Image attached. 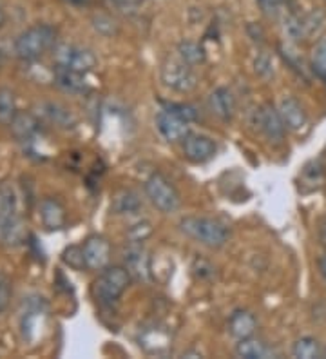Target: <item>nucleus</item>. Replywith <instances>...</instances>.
Listing matches in <instances>:
<instances>
[{
  "mask_svg": "<svg viewBox=\"0 0 326 359\" xmlns=\"http://www.w3.org/2000/svg\"><path fill=\"white\" fill-rule=\"evenodd\" d=\"M125 267L130 272V276L140 281H147L151 274L149 267V256L142 247L133 245L125 250Z\"/></svg>",
  "mask_w": 326,
  "mask_h": 359,
  "instance_id": "2eb2a0df",
  "label": "nucleus"
},
{
  "mask_svg": "<svg viewBox=\"0 0 326 359\" xmlns=\"http://www.w3.org/2000/svg\"><path fill=\"white\" fill-rule=\"evenodd\" d=\"M11 299V281L6 274L0 272V312H4Z\"/></svg>",
  "mask_w": 326,
  "mask_h": 359,
  "instance_id": "473e14b6",
  "label": "nucleus"
},
{
  "mask_svg": "<svg viewBox=\"0 0 326 359\" xmlns=\"http://www.w3.org/2000/svg\"><path fill=\"white\" fill-rule=\"evenodd\" d=\"M325 231H326V227H325ZM325 243H326V240H325Z\"/></svg>",
  "mask_w": 326,
  "mask_h": 359,
  "instance_id": "a19ab883",
  "label": "nucleus"
},
{
  "mask_svg": "<svg viewBox=\"0 0 326 359\" xmlns=\"http://www.w3.org/2000/svg\"><path fill=\"white\" fill-rule=\"evenodd\" d=\"M93 26L102 35H113V33H116L114 20L111 17H107V15H95L93 17Z\"/></svg>",
  "mask_w": 326,
  "mask_h": 359,
  "instance_id": "2f4dec72",
  "label": "nucleus"
},
{
  "mask_svg": "<svg viewBox=\"0 0 326 359\" xmlns=\"http://www.w3.org/2000/svg\"><path fill=\"white\" fill-rule=\"evenodd\" d=\"M11 131H13L18 140H31L35 136V133L39 131V122L29 113H17L15 120L11 122Z\"/></svg>",
  "mask_w": 326,
  "mask_h": 359,
  "instance_id": "aec40b11",
  "label": "nucleus"
},
{
  "mask_svg": "<svg viewBox=\"0 0 326 359\" xmlns=\"http://www.w3.org/2000/svg\"><path fill=\"white\" fill-rule=\"evenodd\" d=\"M130 232H136V236H130V238H133V241H135V243H138V241H144L145 238L151 234L152 227L149 222H140L138 225H135V227L130 229Z\"/></svg>",
  "mask_w": 326,
  "mask_h": 359,
  "instance_id": "f704fd0d",
  "label": "nucleus"
},
{
  "mask_svg": "<svg viewBox=\"0 0 326 359\" xmlns=\"http://www.w3.org/2000/svg\"><path fill=\"white\" fill-rule=\"evenodd\" d=\"M18 219L17 194L8 182L0 184V232Z\"/></svg>",
  "mask_w": 326,
  "mask_h": 359,
  "instance_id": "4468645a",
  "label": "nucleus"
},
{
  "mask_svg": "<svg viewBox=\"0 0 326 359\" xmlns=\"http://www.w3.org/2000/svg\"><path fill=\"white\" fill-rule=\"evenodd\" d=\"M257 329V321L254 314L248 311H236L229 320V330H231L232 337H236L238 341L252 337Z\"/></svg>",
  "mask_w": 326,
  "mask_h": 359,
  "instance_id": "f3484780",
  "label": "nucleus"
},
{
  "mask_svg": "<svg viewBox=\"0 0 326 359\" xmlns=\"http://www.w3.org/2000/svg\"><path fill=\"white\" fill-rule=\"evenodd\" d=\"M4 24H6V13H4V9L0 8V29L4 27Z\"/></svg>",
  "mask_w": 326,
  "mask_h": 359,
  "instance_id": "58836bf2",
  "label": "nucleus"
},
{
  "mask_svg": "<svg viewBox=\"0 0 326 359\" xmlns=\"http://www.w3.org/2000/svg\"><path fill=\"white\" fill-rule=\"evenodd\" d=\"M178 57L187 62L189 66H200L205 62V49L198 42L183 40L178 46Z\"/></svg>",
  "mask_w": 326,
  "mask_h": 359,
  "instance_id": "b1692460",
  "label": "nucleus"
},
{
  "mask_svg": "<svg viewBox=\"0 0 326 359\" xmlns=\"http://www.w3.org/2000/svg\"><path fill=\"white\" fill-rule=\"evenodd\" d=\"M140 207H142V202H140L138 194L129 189H122L120 193L114 194L113 212L116 215H133V212H138Z\"/></svg>",
  "mask_w": 326,
  "mask_h": 359,
  "instance_id": "412c9836",
  "label": "nucleus"
},
{
  "mask_svg": "<svg viewBox=\"0 0 326 359\" xmlns=\"http://www.w3.org/2000/svg\"><path fill=\"white\" fill-rule=\"evenodd\" d=\"M254 118H256V126L259 128V131L265 133V136L270 142L281 144L283 138H285L287 126L283 122L279 109H276L272 104H263L256 109Z\"/></svg>",
  "mask_w": 326,
  "mask_h": 359,
  "instance_id": "0eeeda50",
  "label": "nucleus"
},
{
  "mask_svg": "<svg viewBox=\"0 0 326 359\" xmlns=\"http://www.w3.org/2000/svg\"><path fill=\"white\" fill-rule=\"evenodd\" d=\"M209 104L214 114L219 116L222 120H225V122L232 120V116H234L236 98L232 97V93L226 88L214 89L212 95L209 97Z\"/></svg>",
  "mask_w": 326,
  "mask_h": 359,
  "instance_id": "dca6fc26",
  "label": "nucleus"
},
{
  "mask_svg": "<svg viewBox=\"0 0 326 359\" xmlns=\"http://www.w3.org/2000/svg\"><path fill=\"white\" fill-rule=\"evenodd\" d=\"M53 58H55L57 66L79 71V73H83V75L96 67L95 53L74 44L57 46L55 53H53Z\"/></svg>",
  "mask_w": 326,
  "mask_h": 359,
  "instance_id": "423d86ee",
  "label": "nucleus"
},
{
  "mask_svg": "<svg viewBox=\"0 0 326 359\" xmlns=\"http://www.w3.org/2000/svg\"><path fill=\"white\" fill-rule=\"evenodd\" d=\"M40 109H42L43 116L51 123H55L57 128L73 129L76 126V116L65 105L57 104V102H48V104H42Z\"/></svg>",
  "mask_w": 326,
  "mask_h": 359,
  "instance_id": "a211bd4d",
  "label": "nucleus"
},
{
  "mask_svg": "<svg viewBox=\"0 0 326 359\" xmlns=\"http://www.w3.org/2000/svg\"><path fill=\"white\" fill-rule=\"evenodd\" d=\"M217 153L216 142L205 135H191L183 140V154L187 160L194 163H207L210 162Z\"/></svg>",
  "mask_w": 326,
  "mask_h": 359,
  "instance_id": "9d476101",
  "label": "nucleus"
},
{
  "mask_svg": "<svg viewBox=\"0 0 326 359\" xmlns=\"http://www.w3.org/2000/svg\"><path fill=\"white\" fill-rule=\"evenodd\" d=\"M312 66L313 71H315L322 80H326V39L319 40L318 46L313 48Z\"/></svg>",
  "mask_w": 326,
  "mask_h": 359,
  "instance_id": "cd10ccee",
  "label": "nucleus"
},
{
  "mask_svg": "<svg viewBox=\"0 0 326 359\" xmlns=\"http://www.w3.org/2000/svg\"><path fill=\"white\" fill-rule=\"evenodd\" d=\"M304 39H318L326 29V13L322 9H312L303 17Z\"/></svg>",
  "mask_w": 326,
  "mask_h": 359,
  "instance_id": "4be33fe9",
  "label": "nucleus"
},
{
  "mask_svg": "<svg viewBox=\"0 0 326 359\" xmlns=\"http://www.w3.org/2000/svg\"><path fill=\"white\" fill-rule=\"evenodd\" d=\"M236 354L243 359H265L269 355H272V351L259 339H254V337H247V339H241L236 346Z\"/></svg>",
  "mask_w": 326,
  "mask_h": 359,
  "instance_id": "6ab92c4d",
  "label": "nucleus"
},
{
  "mask_svg": "<svg viewBox=\"0 0 326 359\" xmlns=\"http://www.w3.org/2000/svg\"><path fill=\"white\" fill-rule=\"evenodd\" d=\"M40 219H42L43 227L48 231L64 229L65 222H67L65 207L55 198H43L40 202Z\"/></svg>",
  "mask_w": 326,
  "mask_h": 359,
  "instance_id": "f8f14e48",
  "label": "nucleus"
},
{
  "mask_svg": "<svg viewBox=\"0 0 326 359\" xmlns=\"http://www.w3.org/2000/svg\"><path fill=\"white\" fill-rule=\"evenodd\" d=\"M279 114H281V118L285 122V126H287V129H290L294 133L303 131L306 128V123H308V116H306L304 107L296 98L292 97L283 98L281 104H279Z\"/></svg>",
  "mask_w": 326,
  "mask_h": 359,
  "instance_id": "9b49d317",
  "label": "nucleus"
},
{
  "mask_svg": "<svg viewBox=\"0 0 326 359\" xmlns=\"http://www.w3.org/2000/svg\"><path fill=\"white\" fill-rule=\"evenodd\" d=\"M62 262H64L67 267L74 269V271H83V269L87 267L86 258H83V247H79V245L65 247L64 252H62Z\"/></svg>",
  "mask_w": 326,
  "mask_h": 359,
  "instance_id": "bb28decb",
  "label": "nucleus"
},
{
  "mask_svg": "<svg viewBox=\"0 0 326 359\" xmlns=\"http://www.w3.org/2000/svg\"><path fill=\"white\" fill-rule=\"evenodd\" d=\"M322 358H326V351H322Z\"/></svg>",
  "mask_w": 326,
  "mask_h": 359,
  "instance_id": "ea45409f",
  "label": "nucleus"
},
{
  "mask_svg": "<svg viewBox=\"0 0 326 359\" xmlns=\"http://www.w3.org/2000/svg\"><path fill=\"white\" fill-rule=\"evenodd\" d=\"M279 51H281L283 58H285V60H287L288 64H290L292 69L299 71L301 75H304V62H303V58H301L299 53L294 51V49H292L290 46H285V44L279 46Z\"/></svg>",
  "mask_w": 326,
  "mask_h": 359,
  "instance_id": "c756f323",
  "label": "nucleus"
},
{
  "mask_svg": "<svg viewBox=\"0 0 326 359\" xmlns=\"http://www.w3.org/2000/svg\"><path fill=\"white\" fill-rule=\"evenodd\" d=\"M57 42V29L49 24H36L18 35L15 40V53L20 60H36L48 53Z\"/></svg>",
  "mask_w": 326,
  "mask_h": 359,
  "instance_id": "f257e3e1",
  "label": "nucleus"
},
{
  "mask_svg": "<svg viewBox=\"0 0 326 359\" xmlns=\"http://www.w3.org/2000/svg\"><path fill=\"white\" fill-rule=\"evenodd\" d=\"M319 271H321V276L325 278L326 281V255L319 258Z\"/></svg>",
  "mask_w": 326,
  "mask_h": 359,
  "instance_id": "e433bc0d",
  "label": "nucleus"
},
{
  "mask_svg": "<svg viewBox=\"0 0 326 359\" xmlns=\"http://www.w3.org/2000/svg\"><path fill=\"white\" fill-rule=\"evenodd\" d=\"M130 272L127 267H105L100 278L95 281V294L102 303L113 305L127 290L130 283Z\"/></svg>",
  "mask_w": 326,
  "mask_h": 359,
  "instance_id": "7ed1b4c3",
  "label": "nucleus"
},
{
  "mask_svg": "<svg viewBox=\"0 0 326 359\" xmlns=\"http://www.w3.org/2000/svg\"><path fill=\"white\" fill-rule=\"evenodd\" d=\"M161 82L176 93H191L198 86V76L192 66L179 57H169L161 64Z\"/></svg>",
  "mask_w": 326,
  "mask_h": 359,
  "instance_id": "39448f33",
  "label": "nucleus"
},
{
  "mask_svg": "<svg viewBox=\"0 0 326 359\" xmlns=\"http://www.w3.org/2000/svg\"><path fill=\"white\" fill-rule=\"evenodd\" d=\"M17 116V102L15 95L9 89L0 88V123L11 126V122Z\"/></svg>",
  "mask_w": 326,
  "mask_h": 359,
  "instance_id": "393cba45",
  "label": "nucleus"
},
{
  "mask_svg": "<svg viewBox=\"0 0 326 359\" xmlns=\"http://www.w3.org/2000/svg\"><path fill=\"white\" fill-rule=\"evenodd\" d=\"M179 229L189 238L212 249L223 247L229 241V229L222 222L205 216H187L179 222Z\"/></svg>",
  "mask_w": 326,
  "mask_h": 359,
  "instance_id": "f03ea898",
  "label": "nucleus"
},
{
  "mask_svg": "<svg viewBox=\"0 0 326 359\" xmlns=\"http://www.w3.org/2000/svg\"><path fill=\"white\" fill-rule=\"evenodd\" d=\"M283 29H285V35L290 40H294V42L304 39L303 17H299L296 13L285 15V18H283Z\"/></svg>",
  "mask_w": 326,
  "mask_h": 359,
  "instance_id": "a878e982",
  "label": "nucleus"
},
{
  "mask_svg": "<svg viewBox=\"0 0 326 359\" xmlns=\"http://www.w3.org/2000/svg\"><path fill=\"white\" fill-rule=\"evenodd\" d=\"M163 109L170 111V113L174 114H178V116H182V118L187 120V122H194V120H198V113H196L194 107L189 104H176V102H170V104H165Z\"/></svg>",
  "mask_w": 326,
  "mask_h": 359,
  "instance_id": "c85d7f7f",
  "label": "nucleus"
},
{
  "mask_svg": "<svg viewBox=\"0 0 326 359\" xmlns=\"http://www.w3.org/2000/svg\"><path fill=\"white\" fill-rule=\"evenodd\" d=\"M256 71L261 73V75H270L272 73V62H270V58L265 57V55H261L256 60Z\"/></svg>",
  "mask_w": 326,
  "mask_h": 359,
  "instance_id": "c9c22d12",
  "label": "nucleus"
},
{
  "mask_svg": "<svg viewBox=\"0 0 326 359\" xmlns=\"http://www.w3.org/2000/svg\"><path fill=\"white\" fill-rule=\"evenodd\" d=\"M145 194H147L152 205L165 215L178 210L179 203H182V198H179L176 187L161 172H154V175L149 176L147 182H145Z\"/></svg>",
  "mask_w": 326,
  "mask_h": 359,
  "instance_id": "20e7f679",
  "label": "nucleus"
},
{
  "mask_svg": "<svg viewBox=\"0 0 326 359\" xmlns=\"http://www.w3.org/2000/svg\"><path fill=\"white\" fill-rule=\"evenodd\" d=\"M55 82L65 93H74V95H82L89 91V83H87L86 75L79 71L67 69V67H55Z\"/></svg>",
  "mask_w": 326,
  "mask_h": 359,
  "instance_id": "ddd939ff",
  "label": "nucleus"
},
{
  "mask_svg": "<svg viewBox=\"0 0 326 359\" xmlns=\"http://www.w3.org/2000/svg\"><path fill=\"white\" fill-rule=\"evenodd\" d=\"M83 258L87 269L104 271L111 262V243L100 234H93L83 241Z\"/></svg>",
  "mask_w": 326,
  "mask_h": 359,
  "instance_id": "1a4fd4ad",
  "label": "nucleus"
},
{
  "mask_svg": "<svg viewBox=\"0 0 326 359\" xmlns=\"http://www.w3.org/2000/svg\"><path fill=\"white\" fill-rule=\"evenodd\" d=\"M65 2H69V4H74V6H87L91 0H65Z\"/></svg>",
  "mask_w": 326,
  "mask_h": 359,
  "instance_id": "4c0bfd02",
  "label": "nucleus"
},
{
  "mask_svg": "<svg viewBox=\"0 0 326 359\" xmlns=\"http://www.w3.org/2000/svg\"><path fill=\"white\" fill-rule=\"evenodd\" d=\"M292 354L297 359L322 358L321 345H319L318 339H313V337H301V339H297V341L294 343Z\"/></svg>",
  "mask_w": 326,
  "mask_h": 359,
  "instance_id": "5701e85b",
  "label": "nucleus"
},
{
  "mask_svg": "<svg viewBox=\"0 0 326 359\" xmlns=\"http://www.w3.org/2000/svg\"><path fill=\"white\" fill-rule=\"evenodd\" d=\"M144 2L145 0H107V4L111 6V8L125 15L136 13V11L144 6Z\"/></svg>",
  "mask_w": 326,
  "mask_h": 359,
  "instance_id": "7c9ffc66",
  "label": "nucleus"
},
{
  "mask_svg": "<svg viewBox=\"0 0 326 359\" xmlns=\"http://www.w3.org/2000/svg\"><path fill=\"white\" fill-rule=\"evenodd\" d=\"M191 122L183 120L178 114L170 113L167 109H161L156 116V126L160 135L165 138L170 144H178V142H183L191 135Z\"/></svg>",
  "mask_w": 326,
  "mask_h": 359,
  "instance_id": "6e6552de",
  "label": "nucleus"
},
{
  "mask_svg": "<svg viewBox=\"0 0 326 359\" xmlns=\"http://www.w3.org/2000/svg\"><path fill=\"white\" fill-rule=\"evenodd\" d=\"M256 2L263 9V13H266L269 17H276L281 11L287 0H256Z\"/></svg>",
  "mask_w": 326,
  "mask_h": 359,
  "instance_id": "72a5a7b5",
  "label": "nucleus"
}]
</instances>
